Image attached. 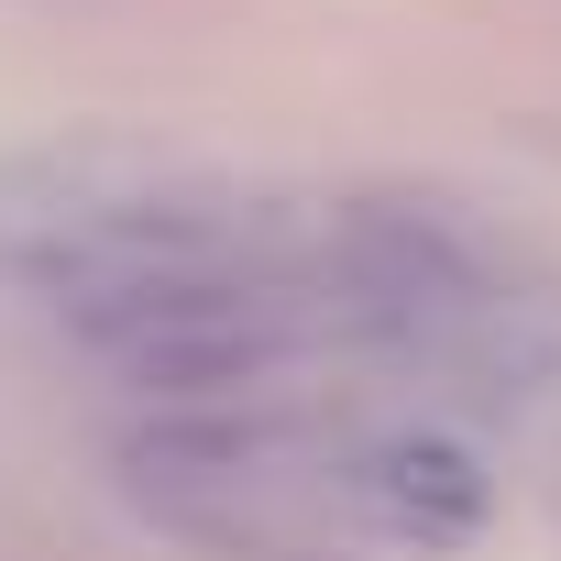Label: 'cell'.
I'll return each instance as SVG.
<instances>
[{
    "instance_id": "1",
    "label": "cell",
    "mask_w": 561,
    "mask_h": 561,
    "mask_svg": "<svg viewBox=\"0 0 561 561\" xmlns=\"http://www.w3.org/2000/svg\"><path fill=\"white\" fill-rule=\"evenodd\" d=\"M0 287L45 309L144 408H231L275 397L320 353H364L342 287V209L287 220L176 165H0Z\"/></svg>"
},
{
    "instance_id": "2",
    "label": "cell",
    "mask_w": 561,
    "mask_h": 561,
    "mask_svg": "<svg viewBox=\"0 0 561 561\" xmlns=\"http://www.w3.org/2000/svg\"><path fill=\"white\" fill-rule=\"evenodd\" d=\"M111 473L209 561H451L495 528V462L408 408H144Z\"/></svg>"
},
{
    "instance_id": "3",
    "label": "cell",
    "mask_w": 561,
    "mask_h": 561,
    "mask_svg": "<svg viewBox=\"0 0 561 561\" xmlns=\"http://www.w3.org/2000/svg\"><path fill=\"white\" fill-rule=\"evenodd\" d=\"M342 287L364 353L462 386L473 408L561 430V287L484 253L440 209H342Z\"/></svg>"
}]
</instances>
